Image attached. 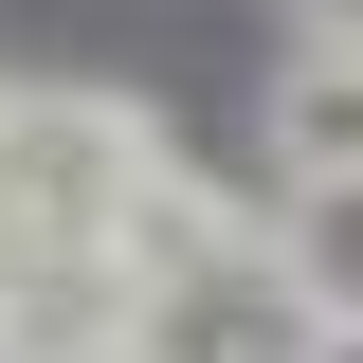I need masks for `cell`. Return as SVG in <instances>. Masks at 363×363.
I'll list each match as a JSON object with an SVG mask.
<instances>
[{
	"label": "cell",
	"instance_id": "1",
	"mask_svg": "<svg viewBox=\"0 0 363 363\" xmlns=\"http://www.w3.org/2000/svg\"><path fill=\"white\" fill-rule=\"evenodd\" d=\"M345 345H363V327L327 309L291 255H236V272H200V291H164L128 363H345Z\"/></svg>",
	"mask_w": 363,
	"mask_h": 363
},
{
	"label": "cell",
	"instance_id": "2",
	"mask_svg": "<svg viewBox=\"0 0 363 363\" xmlns=\"http://www.w3.org/2000/svg\"><path fill=\"white\" fill-rule=\"evenodd\" d=\"M236 255H272V236H255V218H218L182 164L145 182V200H128V236H109V272H128L145 309H164V291H200V272H236Z\"/></svg>",
	"mask_w": 363,
	"mask_h": 363
},
{
	"label": "cell",
	"instance_id": "3",
	"mask_svg": "<svg viewBox=\"0 0 363 363\" xmlns=\"http://www.w3.org/2000/svg\"><path fill=\"white\" fill-rule=\"evenodd\" d=\"M272 164L309 182V200H363V55L291 37V73H272Z\"/></svg>",
	"mask_w": 363,
	"mask_h": 363
},
{
	"label": "cell",
	"instance_id": "4",
	"mask_svg": "<svg viewBox=\"0 0 363 363\" xmlns=\"http://www.w3.org/2000/svg\"><path fill=\"white\" fill-rule=\"evenodd\" d=\"M309 18V55H363V0H291Z\"/></svg>",
	"mask_w": 363,
	"mask_h": 363
},
{
	"label": "cell",
	"instance_id": "5",
	"mask_svg": "<svg viewBox=\"0 0 363 363\" xmlns=\"http://www.w3.org/2000/svg\"><path fill=\"white\" fill-rule=\"evenodd\" d=\"M345 363H363V345H345Z\"/></svg>",
	"mask_w": 363,
	"mask_h": 363
}]
</instances>
